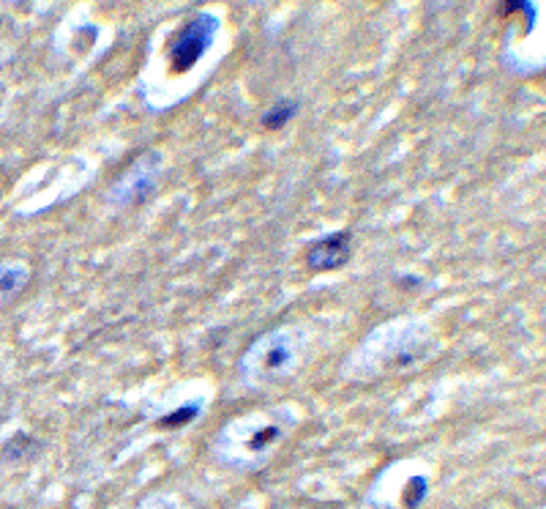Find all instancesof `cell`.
Masks as SVG:
<instances>
[{"mask_svg":"<svg viewBox=\"0 0 546 509\" xmlns=\"http://www.w3.org/2000/svg\"><path fill=\"white\" fill-rule=\"evenodd\" d=\"M298 362V343L295 334L287 329H277L262 334L257 343L246 351L241 359V375L246 384L254 387H270L293 375V367Z\"/></svg>","mask_w":546,"mask_h":509,"instance_id":"cell-1","label":"cell"},{"mask_svg":"<svg viewBox=\"0 0 546 509\" xmlns=\"http://www.w3.org/2000/svg\"><path fill=\"white\" fill-rule=\"evenodd\" d=\"M216 33H219V17L208 12H200L180 25L167 45V58H170L172 71L175 74L192 71L203 61V55L211 50Z\"/></svg>","mask_w":546,"mask_h":509,"instance_id":"cell-2","label":"cell"},{"mask_svg":"<svg viewBox=\"0 0 546 509\" xmlns=\"http://www.w3.org/2000/svg\"><path fill=\"white\" fill-rule=\"evenodd\" d=\"M244 428V438H236V436H227L221 433L219 438V446L230 444L227 449H219L221 460L230 463V465H241V469H249L254 465V457H262L268 455L273 446H277L285 436H287V424L270 419V421H257V424H241Z\"/></svg>","mask_w":546,"mask_h":509,"instance_id":"cell-3","label":"cell"},{"mask_svg":"<svg viewBox=\"0 0 546 509\" xmlns=\"http://www.w3.org/2000/svg\"><path fill=\"white\" fill-rule=\"evenodd\" d=\"M159 173H161V156L156 151L140 156L126 170V176L110 189V203L115 208H128V205L143 203L156 189Z\"/></svg>","mask_w":546,"mask_h":509,"instance_id":"cell-4","label":"cell"},{"mask_svg":"<svg viewBox=\"0 0 546 509\" xmlns=\"http://www.w3.org/2000/svg\"><path fill=\"white\" fill-rule=\"evenodd\" d=\"M350 258H352V233L336 230V233L317 238L306 249V269L314 274H328V271L347 266Z\"/></svg>","mask_w":546,"mask_h":509,"instance_id":"cell-5","label":"cell"},{"mask_svg":"<svg viewBox=\"0 0 546 509\" xmlns=\"http://www.w3.org/2000/svg\"><path fill=\"white\" fill-rule=\"evenodd\" d=\"M30 285V271L22 263L0 261V307L14 305Z\"/></svg>","mask_w":546,"mask_h":509,"instance_id":"cell-6","label":"cell"},{"mask_svg":"<svg viewBox=\"0 0 546 509\" xmlns=\"http://www.w3.org/2000/svg\"><path fill=\"white\" fill-rule=\"evenodd\" d=\"M298 115V102L293 99H279L277 104H270L265 110V115L260 118L262 123V129H270V132H277V129H285V126Z\"/></svg>","mask_w":546,"mask_h":509,"instance_id":"cell-7","label":"cell"},{"mask_svg":"<svg viewBox=\"0 0 546 509\" xmlns=\"http://www.w3.org/2000/svg\"><path fill=\"white\" fill-rule=\"evenodd\" d=\"M426 496H429L426 477H413L404 485V490H401V504L407 509H416V506H421V501H426Z\"/></svg>","mask_w":546,"mask_h":509,"instance_id":"cell-8","label":"cell"},{"mask_svg":"<svg viewBox=\"0 0 546 509\" xmlns=\"http://www.w3.org/2000/svg\"><path fill=\"white\" fill-rule=\"evenodd\" d=\"M200 408H203V403L180 405V408H175L172 413L161 416L159 424H161V428H184V424H189V421H194V419L200 416Z\"/></svg>","mask_w":546,"mask_h":509,"instance_id":"cell-9","label":"cell"}]
</instances>
